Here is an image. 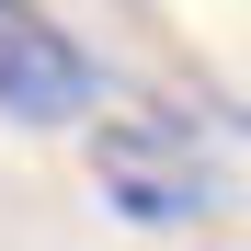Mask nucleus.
I'll return each mask as SVG.
<instances>
[{
    "label": "nucleus",
    "mask_w": 251,
    "mask_h": 251,
    "mask_svg": "<svg viewBox=\"0 0 251 251\" xmlns=\"http://www.w3.org/2000/svg\"><path fill=\"white\" fill-rule=\"evenodd\" d=\"M92 183L126 228H205L217 217V160L183 114H103L92 126Z\"/></svg>",
    "instance_id": "f257e3e1"
},
{
    "label": "nucleus",
    "mask_w": 251,
    "mask_h": 251,
    "mask_svg": "<svg viewBox=\"0 0 251 251\" xmlns=\"http://www.w3.org/2000/svg\"><path fill=\"white\" fill-rule=\"evenodd\" d=\"M0 114L12 126H80L92 114V57L34 0H0Z\"/></svg>",
    "instance_id": "f03ea898"
}]
</instances>
